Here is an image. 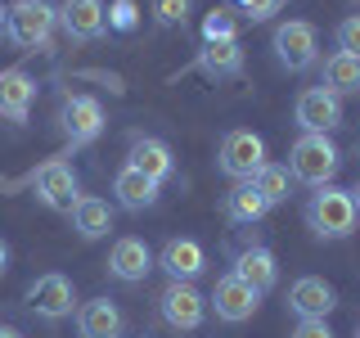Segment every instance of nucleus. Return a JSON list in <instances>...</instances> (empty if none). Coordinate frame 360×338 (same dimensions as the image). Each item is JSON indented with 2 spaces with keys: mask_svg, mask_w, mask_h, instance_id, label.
I'll use <instances>...</instances> for the list:
<instances>
[{
  "mask_svg": "<svg viewBox=\"0 0 360 338\" xmlns=\"http://www.w3.org/2000/svg\"><path fill=\"white\" fill-rule=\"evenodd\" d=\"M302 217L320 239H347V234L356 230V199L352 189H338V185H320L315 194L307 199V208H302Z\"/></svg>",
  "mask_w": 360,
  "mask_h": 338,
  "instance_id": "f257e3e1",
  "label": "nucleus"
},
{
  "mask_svg": "<svg viewBox=\"0 0 360 338\" xmlns=\"http://www.w3.org/2000/svg\"><path fill=\"white\" fill-rule=\"evenodd\" d=\"M338 167H342V154H338V144L329 135H297V144L288 149L292 180H302V185H311V189L333 185Z\"/></svg>",
  "mask_w": 360,
  "mask_h": 338,
  "instance_id": "f03ea898",
  "label": "nucleus"
},
{
  "mask_svg": "<svg viewBox=\"0 0 360 338\" xmlns=\"http://www.w3.org/2000/svg\"><path fill=\"white\" fill-rule=\"evenodd\" d=\"M54 23H59V5L50 0H18L9 9V41L22 50H45L54 37Z\"/></svg>",
  "mask_w": 360,
  "mask_h": 338,
  "instance_id": "7ed1b4c3",
  "label": "nucleus"
},
{
  "mask_svg": "<svg viewBox=\"0 0 360 338\" xmlns=\"http://www.w3.org/2000/svg\"><path fill=\"white\" fill-rule=\"evenodd\" d=\"M217 167L230 180H252L266 167V140L257 131H225L221 149H217Z\"/></svg>",
  "mask_w": 360,
  "mask_h": 338,
  "instance_id": "20e7f679",
  "label": "nucleus"
},
{
  "mask_svg": "<svg viewBox=\"0 0 360 338\" xmlns=\"http://www.w3.org/2000/svg\"><path fill=\"white\" fill-rule=\"evenodd\" d=\"M270 50H275L279 68H288V73H307L315 63V50H320V37H315V27L307 18H288L275 27V37H270Z\"/></svg>",
  "mask_w": 360,
  "mask_h": 338,
  "instance_id": "39448f33",
  "label": "nucleus"
},
{
  "mask_svg": "<svg viewBox=\"0 0 360 338\" xmlns=\"http://www.w3.org/2000/svg\"><path fill=\"white\" fill-rule=\"evenodd\" d=\"M207 307L217 311V320H225V325H243V320L257 315V307H262V293H257L252 284H243V280L230 270V275H221L217 284H212Z\"/></svg>",
  "mask_w": 360,
  "mask_h": 338,
  "instance_id": "423d86ee",
  "label": "nucleus"
},
{
  "mask_svg": "<svg viewBox=\"0 0 360 338\" xmlns=\"http://www.w3.org/2000/svg\"><path fill=\"white\" fill-rule=\"evenodd\" d=\"M32 189H37V199L45 203V208H54V212H72L77 199H82V189H77V172H72V163H63V158L41 163L37 176H32Z\"/></svg>",
  "mask_w": 360,
  "mask_h": 338,
  "instance_id": "0eeeda50",
  "label": "nucleus"
},
{
  "mask_svg": "<svg viewBox=\"0 0 360 338\" xmlns=\"http://www.w3.org/2000/svg\"><path fill=\"white\" fill-rule=\"evenodd\" d=\"M292 118H297L302 135H329L333 127H342V99H338L333 90H324V86H311V90L297 95Z\"/></svg>",
  "mask_w": 360,
  "mask_h": 338,
  "instance_id": "6e6552de",
  "label": "nucleus"
},
{
  "mask_svg": "<svg viewBox=\"0 0 360 338\" xmlns=\"http://www.w3.org/2000/svg\"><path fill=\"white\" fill-rule=\"evenodd\" d=\"M158 311H162V320L172 325V330H198L202 325V315H207V298L194 289V284H185V280H172L162 293H158Z\"/></svg>",
  "mask_w": 360,
  "mask_h": 338,
  "instance_id": "1a4fd4ad",
  "label": "nucleus"
},
{
  "mask_svg": "<svg viewBox=\"0 0 360 338\" xmlns=\"http://www.w3.org/2000/svg\"><path fill=\"white\" fill-rule=\"evenodd\" d=\"M27 307L41 315V320H63V315H72L77 307V289L72 280L59 275V270H50V275H37L27 284Z\"/></svg>",
  "mask_w": 360,
  "mask_h": 338,
  "instance_id": "9d476101",
  "label": "nucleus"
},
{
  "mask_svg": "<svg viewBox=\"0 0 360 338\" xmlns=\"http://www.w3.org/2000/svg\"><path fill=\"white\" fill-rule=\"evenodd\" d=\"M59 131L68 135V144H90L104 131V104L95 95H68L59 108Z\"/></svg>",
  "mask_w": 360,
  "mask_h": 338,
  "instance_id": "9b49d317",
  "label": "nucleus"
},
{
  "mask_svg": "<svg viewBox=\"0 0 360 338\" xmlns=\"http://www.w3.org/2000/svg\"><path fill=\"white\" fill-rule=\"evenodd\" d=\"M59 27L72 41H99L108 32L104 0H63V5H59Z\"/></svg>",
  "mask_w": 360,
  "mask_h": 338,
  "instance_id": "f8f14e48",
  "label": "nucleus"
},
{
  "mask_svg": "<svg viewBox=\"0 0 360 338\" xmlns=\"http://www.w3.org/2000/svg\"><path fill=\"white\" fill-rule=\"evenodd\" d=\"M288 307L297 311V320H324V315L338 307V293L324 275H302V280H292V289H288Z\"/></svg>",
  "mask_w": 360,
  "mask_h": 338,
  "instance_id": "ddd939ff",
  "label": "nucleus"
},
{
  "mask_svg": "<svg viewBox=\"0 0 360 338\" xmlns=\"http://www.w3.org/2000/svg\"><path fill=\"white\" fill-rule=\"evenodd\" d=\"M149 270H153V253H149L144 239L122 234V239L112 244V253H108V275L112 280H122V284H140Z\"/></svg>",
  "mask_w": 360,
  "mask_h": 338,
  "instance_id": "4468645a",
  "label": "nucleus"
},
{
  "mask_svg": "<svg viewBox=\"0 0 360 338\" xmlns=\"http://www.w3.org/2000/svg\"><path fill=\"white\" fill-rule=\"evenodd\" d=\"M158 266H162L172 280L194 284L202 270H207V253H202V244H194V239H167L162 253H158Z\"/></svg>",
  "mask_w": 360,
  "mask_h": 338,
  "instance_id": "2eb2a0df",
  "label": "nucleus"
},
{
  "mask_svg": "<svg viewBox=\"0 0 360 338\" xmlns=\"http://www.w3.org/2000/svg\"><path fill=\"white\" fill-rule=\"evenodd\" d=\"M194 68L207 82H230V77L243 73V45L239 41H202Z\"/></svg>",
  "mask_w": 360,
  "mask_h": 338,
  "instance_id": "dca6fc26",
  "label": "nucleus"
},
{
  "mask_svg": "<svg viewBox=\"0 0 360 338\" xmlns=\"http://www.w3.org/2000/svg\"><path fill=\"white\" fill-rule=\"evenodd\" d=\"M127 167H135V172H144L149 180H158V185L176 176V158H172V149H167L162 140H153V135H135V140H131Z\"/></svg>",
  "mask_w": 360,
  "mask_h": 338,
  "instance_id": "f3484780",
  "label": "nucleus"
},
{
  "mask_svg": "<svg viewBox=\"0 0 360 338\" xmlns=\"http://www.w3.org/2000/svg\"><path fill=\"white\" fill-rule=\"evenodd\" d=\"M234 275L243 280V284H252L257 293H270L275 289V280H279V262H275V253L270 248H239L234 253Z\"/></svg>",
  "mask_w": 360,
  "mask_h": 338,
  "instance_id": "a211bd4d",
  "label": "nucleus"
},
{
  "mask_svg": "<svg viewBox=\"0 0 360 338\" xmlns=\"http://www.w3.org/2000/svg\"><path fill=\"white\" fill-rule=\"evenodd\" d=\"M122 311L112 298H90L77 307V330H82V338H117L122 334Z\"/></svg>",
  "mask_w": 360,
  "mask_h": 338,
  "instance_id": "6ab92c4d",
  "label": "nucleus"
},
{
  "mask_svg": "<svg viewBox=\"0 0 360 338\" xmlns=\"http://www.w3.org/2000/svg\"><path fill=\"white\" fill-rule=\"evenodd\" d=\"M32 99H37V86H32V77L22 73V68H9V73H0V118L27 122Z\"/></svg>",
  "mask_w": 360,
  "mask_h": 338,
  "instance_id": "aec40b11",
  "label": "nucleus"
},
{
  "mask_svg": "<svg viewBox=\"0 0 360 338\" xmlns=\"http://www.w3.org/2000/svg\"><path fill=\"white\" fill-rule=\"evenodd\" d=\"M221 212H225V221H234V225H252L270 212V203L262 199V189H257L252 180H234V189L221 199Z\"/></svg>",
  "mask_w": 360,
  "mask_h": 338,
  "instance_id": "412c9836",
  "label": "nucleus"
},
{
  "mask_svg": "<svg viewBox=\"0 0 360 338\" xmlns=\"http://www.w3.org/2000/svg\"><path fill=\"white\" fill-rule=\"evenodd\" d=\"M112 194L127 212H149L158 203V180H149L144 172H135V167H122L117 176H112Z\"/></svg>",
  "mask_w": 360,
  "mask_h": 338,
  "instance_id": "4be33fe9",
  "label": "nucleus"
},
{
  "mask_svg": "<svg viewBox=\"0 0 360 338\" xmlns=\"http://www.w3.org/2000/svg\"><path fill=\"white\" fill-rule=\"evenodd\" d=\"M72 217V230L82 234V239H104V234L112 230V208L108 199H95V194H82L77 199V208L68 212Z\"/></svg>",
  "mask_w": 360,
  "mask_h": 338,
  "instance_id": "5701e85b",
  "label": "nucleus"
},
{
  "mask_svg": "<svg viewBox=\"0 0 360 338\" xmlns=\"http://www.w3.org/2000/svg\"><path fill=\"white\" fill-rule=\"evenodd\" d=\"M324 90H333L338 99L342 95H356L360 90V54H347V50H333L324 59Z\"/></svg>",
  "mask_w": 360,
  "mask_h": 338,
  "instance_id": "b1692460",
  "label": "nucleus"
},
{
  "mask_svg": "<svg viewBox=\"0 0 360 338\" xmlns=\"http://www.w3.org/2000/svg\"><path fill=\"white\" fill-rule=\"evenodd\" d=\"M252 185L262 189V199L270 203V208H275V203H284V199L292 194V172H288L284 163H266L262 172L252 176Z\"/></svg>",
  "mask_w": 360,
  "mask_h": 338,
  "instance_id": "393cba45",
  "label": "nucleus"
},
{
  "mask_svg": "<svg viewBox=\"0 0 360 338\" xmlns=\"http://www.w3.org/2000/svg\"><path fill=\"white\" fill-rule=\"evenodd\" d=\"M202 41H239V18L234 9H212L202 18Z\"/></svg>",
  "mask_w": 360,
  "mask_h": 338,
  "instance_id": "a878e982",
  "label": "nucleus"
},
{
  "mask_svg": "<svg viewBox=\"0 0 360 338\" xmlns=\"http://www.w3.org/2000/svg\"><path fill=\"white\" fill-rule=\"evenodd\" d=\"M189 9H194V0H153L158 27H180V23L189 18Z\"/></svg>",
  "mask_w": 360,
  "mask_h": 338,
  "instance_id": "bb28decb",
  "label": "nucleus"
},
{
  "mask_svg": "<svg viewBox=\"0 0 360 338\" xmlns=\"http://www.w3.org/2000/svg\"><path fill=\"white\" fill-rule=\"evenodd\" d=\"M108 27L112 32H135V27H140V5H135V0H112Z\"/></svg>",
  "mask_w": 360,
  "mask_h": 338,
  "instance_id": "cd10ccee",
  "label": "nucleus"
},
{
  "mask_svg": "<svg viewBox=\"0 0 360 338\" xmlns=\"http://www.w3.org/2000/svg\"><path fill=\"white\" fill-rule=\"evenodd\" d=\"M333 41H338V50L360 54V14H352V18L338 23V27H333Z\"/></svg>",
  "mask_w": 360,
  "mask_h": 338,
  "instance_id": "c85d7f7f",
  "label": "nucleus"
},
{
  "mask_svg": "<svg viewBox=\"0 0 360 338\" xmlns=\"http://www.w3.org/2000/svg\"><path fill=\"white\" fill-rule=\"evenodd\" d=\"M234 5L243 9L248 23H266L270 14H279V5H284V0H234Z\"/></svg>",
  "mask_w": 360,
  "mask_h": 338,
  "instance_id": "c756f323",
  "label": "nucleus"
},
{
  "mask_svg": "<svg viewBox=\"0 0 360 338\" xmlns=\"http://www.w3.org/2000/svg\"><path fill=\"white\" fill-rule=\"evenodd\" d=\"M288 338H333V330H329V320H297V330Z\"/></svg>",
  "mask_w": 360,
  "mask_h": 338,
  "instance_id": "7c9ffc66",
  "label": "nucleus"
},
{
  "mask_svg": "<svg viewBox=\"0 0 360 338\" xmlns=\"http://www.w3.org/2000/svg\"><path fill=\"white\" fill-rule=\"evenodd\" d=\"M9 270V248H5V239H0V275Z\"/></svg>",
  "mask_w": 360,
  "mask_h": 338,
  "instance_id": "2f4dec72",
  "label": "nucleus"
},
{
  "mask_svg": "<svg viewBox=\"0 0 360 338\" xmlns=\"http://www.w3.org/2000/svg\"><path fill=\"white\" fill-rule=\"evenodd\" d=\"M0 37H9V9L0 5Z\"/></svg>",
  "mask_w": 360,
  "mask_h": 338,
  "instance_id": "473e14b6",
  "label": "nucleus"
},
{
  "mask_svg": "<svg viewBox=\"0 0 360 338\" xmlns=\"http://www.w3.org/2000/svg\"><path fill=\"white\" fill-rule=\"evenodd\" d=\"M0 338H22V334L14 330V325H0Z\"/></svg>",
  "mask_w": 360,
  "mask_h": 338,
  "instance_id": "72a5a7b5",
  "label": "nucleus"
},
{
  "mask_svg": "<svg viewBox=\"0 0 360 338\" xmlns=\"http://www.w3.org/2000/svg\"><path fill=\"white\" fill-rule=\"evenodd\" d=\"M352 199H356V212H360V180H356V185H352Z\"/></svg>",
  "mask_w": 360,
  "mask_h": 338,
  "instance_id": "f704fd0d",
  "label": "nucleus"
},
{
  "mask_svg": "<svg viewBox=\"0 0 360 338\" xmlns=\"http://www.w3.org/2000/svg\"><path fill=\"white\" fill-rule=\"evenodd\" d=\"M356 338H360V330H356Z\"/></svg>",
  "mask_w": 360,
  "mask_h": 338,
  "instance_id": "c9c22d12",
  "label": "nucleus"
}]
</instances>
